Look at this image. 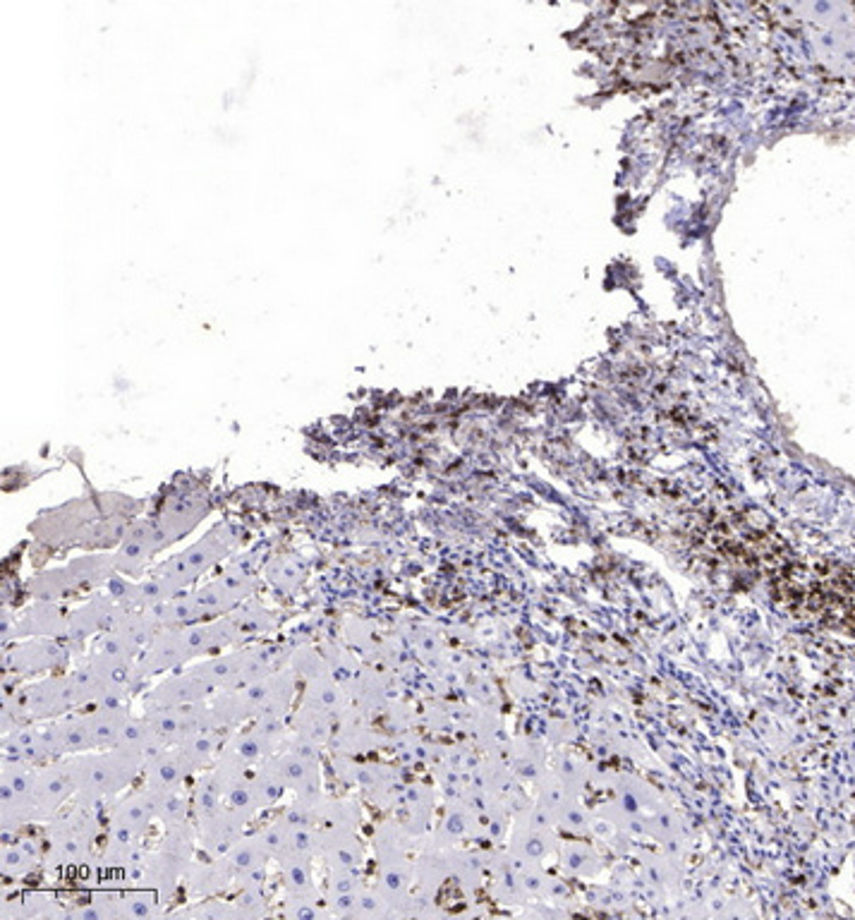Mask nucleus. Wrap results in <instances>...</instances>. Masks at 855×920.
Segmentation results:
<instances>
[{
	"label": "nucleus",
	"mask_w": 855,
	"mask_h": 920,
	"mask_svg": "<svg viewBox=\"0 0 855 920\" xmlns=\"http://www.w3.org/2000/svg\"><path fill=\"white\" fill-rule=\"evenodd\" d=\"M290 669L295 671L297 679L305 681V683L312 681L314 676H319V674H324V671H329V667H326L324 655H321V652H317V650H309V647H302V650L290 652Z\"/></svg>",
	"instance_id": "7c9ffc66"
},
{
	"label": "nucleus",
	"mask_w": 855,
	"mask_h": 920,
	"mask_svg": "<svg viewBox=\"0 0 855 920\" xmlns=\"http://www.w3.org/2000/svg\"><path fill=\"white\" fill-rule=\"evenodd\" d=\"M281 868L285 897L290 899H319L317 887L312 877V858L297 856V853H285L278 858Z\"/></svg>",
	"instance_id": "2eb2a0df"
},
{
	"label": "nucleus",
	"mask_w": 855,
	"mask_h": 920,
	"mask_svg": "<svg viewBox=\"0 0 855 920\" xmlns=\"http://www.w3.org/2000/svg\"><path fill=\"white\" fill-rule=\"evenodd\" d=\"M190 805L187 798L178 791H171V794H163L161 798V810H159V822L163 825H180V822H187V813H190Z\"/></svg>",
	"instance_id": "c9c22d12"
},
{
	"label": "nucleus",
	"mask_w": 855,
	"mask_h": 920,
	"mask_svg": "<svg viewBox=\"0 0 855 920\" xmlns=\"http://www.w3.org/2000/svg\"><path fill=\"white\" fill-rule=\"evenodd\" d=\"M321 849L319 856L329 863V868L357 870L362 863V844L355 829L345 827H319Z\"/></svg>",
	"instance_id": "f8f14e48"
},
{
	"label": "nucleus",
	"mask_w": 855,
	"mask_h": 920,
	"mask_svg": "<svg viewBox=\"0 0 855 920\" xmlns=\"http://www.w3.org/2000/svg\"><path fill=\"white\" fill-rule=\"evenodd\" d=\"M283 916L285 918H295V920H317V918L331 916V913H329V909H326L324 899H290V897H285Z\"/></svg>",
	"instance_id": "f704fd0d"
},
{
	"label": "nucleus",
	"mask_w": 855,
	"mask_h": 920,
	"mask_svg": "<svg viewBox=\"0 0 855 920\" xmlns=\"http://www.w3.org/2000/svg\"><path fill=\"white\" fill-rule=\"evenodd\" d=\"M192 662L190 650H187L183 628H163L151 643L144 647L137 659V676L139 679H151V676L163 674V671H178Z\"/></svg>",
	"instance_id": "20e7f679"
},
{
	"label": "nucleus",
	"mask_w": 855,
	"mask_h": 920,
	"mask_svg": "<svg viewBox=\"0 0 855 920\" xmlns=\"http://www.w3.org/2000/svg\"><path fill=\"white\" fill-rule=\"evenodd\" d=\"M190 774L192 772L187 770L178 748L173 746L147 762V767H144V786L161 791V794H171V791H178L185 784Z\"/></svg>",
	"instance_id": "ddd939ff"
},
{
	"label": "nucleus",
	"mask_w": 855,
	"mask_h": 920,
	"mask_svg": "<svg viewBox=\"0 0 855 920\" xmlns=\"http://www.w3.org/2000/svg\"><path fill=\"white\" fill-rule=\"evenodd\" d=\"M154 616L159 619L161 628H187L194 623H202V614H199L197 602H194L192 592H180L166 602L151 607Z\"/></svg>",
	"instance_id": "6ab92c4d"
},
{
	"label": "nucleus",
	"mask_w": 855,
	"mask_h": 920,
	"mask_svg": "<svg viewBox=\"0 0 855 920\" xmlns=\"http://www.w3.org/2000/svg\"><path fill=\"white\" fill-rule=\"evenodd\" d=\"M115 614V602L108 592H94L82 607L70 611V623L65 638L70 640V650H82V645L87 643L92 635H101L103 631L111 628ZM75 657V652H72Z\"/></svg>",
	"instance_id": "423d86ee"
},
{
	"label": "nucleus",
	"mask_w": 855,
	"mask_h": 920,
	"mask_svg": "<svg viewBox=\"0 0 855 920\" xmlns=\"http://www.w3.org/2000/svg\"><path fill=\"white\" fill-rule=\"evenodd\" d=\"M235 544H238V540H235V535L230 532L228 525H216L209 535L202 537L199 542H194L185 552H180V556H183L187 568L194 573V578L199 580L206 571H211L218 561L226 559L235 549Z\"/></svg>",
	"instance_id": "9d476101"
},
{
	"label": "nucleus",
	"mask_w": 855,
	"mask_h": 920,
	"mask_svg": "<svg viewBox=\"0 0 855 920\" xmlns=\"http://www.w3.org/2000/svg\"><path fill=\"white\" fill-rule=\"evenodd\" d=\"M360 877L357 870L348 868H331L329 885H326V894H345V892H360Z\"/></svg>",
	"instance_id": "4c0bfd02"
},
{
	"label": "nucleus",
	"mask_w": 855,
	"mask_h": 920,
	"mask_svg": "<svg viewBox=\"0 0 855 920\" xmlns=\"http://www.w3.org/2000/svg\"><path fill=\"white\" fill-rule=\"evenodd\" d=\"M92 650H99L103 655L115 659H125V662H137L139 655H142V650H139L137 645H132L123 633L113 631V628H108V631H103L99 638H96V645Z\"/></svg>",
	"instance_id": "c756f323"
},
{
	"label": "nucleus",
	"mask_w": 855,
	"mask_h": 920,
	"mask_svg": "<svg viewBox=\"0 0 855 920\" xmlns=\"http://www.w3.org/2000/svg\"><path fill=\"white\" fill-rule=\"evenodd\" d=\"M218 743H221V731H204V734H197L187 741L180 743L178 753L183 762L187 765L190 772H199L209 765L214 753L218 750Z\"/></svg>",
	"instance_id": "393cba45"
},
{
	"label": "nucleus",
	"mask_w": 855,
	"mask_h": 920,
	"mask_svg": "<svg viewBox=\"0 0 855 920\" xmlns=\"http://www.w3.org/2000/svg\"><path fill=\"white\" fill-rule=\"evenodd\" d=\"M381 913H386L384 899H381L379 894L369 892V889H360V892H357V906L350 918H374L381 916Z\"/></svg>",
	"instance_id": "ea45409f"
},
{
	"label": "nucleus",
	"mask_w": 855,
	"mask_h": 920,
	"mask_svg": "<svg viewBox=\"0 0 855 920\" xmlns=\"http://www.w3.org/2000/svg\"><path fill=\"white\" fill-rule=\"evenodd\" d=\"M321 655H324L326 667H329V671L333 674V679L341 683V686H345V683H355V679H357V662L353 659V655H350V652L338 650L336 645H326Z\"/></svg>",
	"instance_id": "2f4dec72"
},
{
	"label": "nucleus",
	"mask_w": 855,
	"mask_h": 920,
	"mask_svg": "<svg viewBox=\"0 0 855 920\" xmlns=\"http://www.w3.org/2000/svg\"><path fill=\"white\" fill-rule=\"evenodd\" d=\"M72 659L70 645H60L58 638H27L12 645L3 655V671L15 676L58 674L68 669Z\"/></svg>",
	"instance_id": "f03ea898"
},
{
	"label": "nucleus",
	"mask_w": 855,
	"mask_h": 920,
	"mask_svg": "<svg viewBox=\"0 0 855 920\" xmlns=\"http://www.w3.org/2000/svg\"><path fill=\"white\" fill-rule=\"evenodd\" d=\"M230 619L235 621V626H238V631L242 633V638H245V643L247 640L257 638V635L276 631V626H278L274 611L266 609L264 604H259L254 597L247 599L245 604H240V607L230 614Z\"/></svg>",
	"instance_id": "aec40b11"
},
{
	"label": "nucleus",
	"mask_w": 855,
	"mask_h": 920,
	"mask_svg": "<svg viewBox=\"0 0 855 920\" xmlns=\"http://www.w3.org/2000/svg\"><path fill=\"white\" fill-rule=\"evenodd\" d=\"M223 858H226L230 873L235 875V880H238V875L247 873V870L257 868V865H266L271 861V856L264 851L262 841H259L257 834H252V837H240L233 846H230L228 853Z\"/></svg>",
	"instance_id": "4be33fe9"
},
{
	"label": "nucleus",
	"mask_w": 855,
	"mask_h": 920,
	"mask_svg": "<svg viewBox=\"0 0 855 920\" xmlns=\"http://www.w3.org/2000/svg\"><path fill=\"white\" fill-rule=\"evenodd\" d=\"M58 729H60V738H63V748L65 755H82V753H92L94 743L92 736H89L87 724H84L82 710H75L65 717L56 719Z\"/></svg>",
	"instance_id": "bb28decb"
},
{
	"label": "nucleus",
	"mask_w": 855,
	"mask_h": 920,
	"mask_svg": "<svg viewBox=\"0 0 855 920\" xmlns=\"http://www.w3.org/2000/svg\"><path fill=\"white\" fill-rule=\"evenodd\" d=\"M302 705L314 707V710L336 717L338 710H341V705H343V686L333 679L331 671H324V674L314 676L312 681L305 683Z\"/></svg>",
	"instance_id": "a211bd4d"
},
{
	"label": "nucleus",
	"mask_w": 855,
	"mask_h": 920,
	"mask_svg": "<svg viewBox=\"0 0 855 920\" xmlns=\"http://www.w3.org/2000/svg\"><path fill=\"white\" fill-rule=\"evenodd\" d=\"M319 849H321V829L319 827L290 829L288 851H285V853H297V856L317 858ZM285 853H283V856H285Z\"/></svg>",
	"instance_id": "72a5a7b5"
},
{
	"label": "nucleus",
	"mask_w": 855,
	"mask_h": 920,
	"mask_svg": "<svg viewBox=\"0 0 855 920\" xmlns=\"http://www.w3.org/2000/svg\"><path fill=\"white\" fill-rule=\"evenodd\" d=\"M36 863H39V849L32 846V841H22V844H3V853H0V870H3L5 880H22V877L32 875Z\"/></svg>",
	"instance_id": "5701e85b"
},
{
	"label": "nucleus",
	"mask_w": 855,
	"mask_h": 920,
	"mask_svg": "<svg viewBox=\"0 0 855 920\" xmlns=\"http://www.w3.org/2000/svg\"><path fill=\"white\" fill-rule=\"evenodd\" d=\"M84 724H87L89 736H92L94 750L115 748L123 738L125 726L130 724V710L127 705L115 707H87L82 710Z\"/></svg>",
	"instance_id": "9b49d317"
},
{
	"label": "nucleus",
	"mask_w": 855,
	"mask_h": 920,
	"mask_svg": "<svg viewBox=\"0 0 855 920\" xmlns=\"http://www.w3.org/2000/svg\"><path fill=\"white\" fill-rule=\"evenodd\" d=\"M70 623V611L60 602L36 599L29 609L22 611L20 619L12 626V640L27 638H65Z\"/></svg>",
	"instance_id": "6e6552de"
},
{
	"label": "nucleus",
	"mask_w": 855,
	"mask_h": 920,
	"mask_svg": "<svg viewBox=\"0 0 855 920\" xmlns=\"http://www.w3.org/2000/svg\"><path fill=\"white\" fill-rule=\"evenodd\" d=\"M221 803H223V789H221V784H218L214 770L202 774V777L197 779V784H194V791H192V813H194V820H197V825L199 822L209 820V817H214L218 810L223 808Z\"/></svg>",
	"instance_id": "b1692460"
},
{
	"label": "nucleus",
	"mask_w": 855,
	"mask_h": 920,
	"mask_svg": "<svg viewBox=\"0 0 855 920\" xmlns=\"http://www.w3.org/2000/svg\"><path fill=\"white\" fill-rule=\"evenodd\" d=\"M192 597H194V602H197V609H199V614H202L204 621L221 619V616L233 614L240 604H245V602H240V599L235 597L233 592H230L218 578L199 585L197 590H192Z\"/></svg>",
	"instance_id": "f3484780"
},
{
	"label": "nucleus",
	"mask_w": 855,
	"mask_h": 920,
	"mask_svg": "<svg viewBox=\"0 0 855 920\" xmlns=\"http://www.w3.org/2000/svg\"><path fill=\"white\" fill-rule=\"evenodd\" d=\"M238 887L240 889H259V892H264V887H266V865H257V868H252V870H247V873H242L238 875Z\"/></svg>",
	"instance_id": "a19ab883"
},
{
	"label": "nucleus",
	"mask_w": 855,
	"mask_h": 920,
	"mask_svg": "<svg viewBox=\"0 0 855 920\" xmlns=\"http://www.w3.org/2000/svg\"><path fill=\"white\" fill-rule=\"evenodd\" d=\"M247 822H250V817L228 808V805L218 810L214 817H209V820L199 822V841H202L204 851L211 858L226 856L230 846L242 837V829H245Z\"/></svg>",
	"instance_id": "1a4fd4ad"
},
{
	"label": "nucleus",
	"mask_w": 855,
	"mask_h": 920,
	"mask_svg": "<svg viewBox=\"0 0 855 920\" xmlns=\"http://www.w3.org/2000/svg\"><path fill=\"white\" fill-rule=\"evenodd\" d=\"M187 889L192 897H216V894L226 892L230 882H235V875L230 873L226 858H214L211 863H192L185 873Z\"/></svg>",
	"instance_id": "4468645a"
},
{
	"label": "nucleus",
	"mask_w": 855,
	"mask_h": 920,
	"mask_svg": "<svg viewBox=\"0 0 855 920\" xmlns=\"http://www.w3.org/2000/svg\"><path fill=\"white\" fill-rule=\"evenodd\" d=\"M297 681L300 679L293 669H278L266 679L242 688L247 705L252 707V717H285L293 705Z\"/></svg>",
	"instance_id": "7ed1b4c3"
},
{
	"label": "nucleus",
	"mask_w": 855,
	"mask_h": 920,
	"mask_svg": "<svg viewBox=\"0 0 855 920\" xmlns=\"http://www.w3.org/2000/svg\"><path fill=\"white\" fill-rule=\"evenodd\" d=\"M187 916H197V918H211V920H221V918H242L238 906L235 904H223V901H214V899H204L197 901L190 911H185Z\"/></svg>",
	"instance_id": "e433bc0d"
},
{
	"label": "nucleus",
	"mask_w": 855,
	"mask_h": 920,
	"mask_svg": "<svg viewBox=\"0 0 855 920\" xmlns=\"http://www.w3.org/2000/svg\"><path fill=\"white\" fill-rule=\"evenodd\" d=\"M233 904L238 906L242 918H257L266 913L264 892H259V889H240L238 899H235Z\"/></svg>",
	"instance_id": "58836bf2"
},
{
	"label": "nucleus",
	"mask_w": 855,
	"mask_h": 920,
	"mask_svg": "<svg viewBox=\"0 0 855 920\" xmlns=\"http://www.w3.org/2000/svg\"><path fill=\"white\" fill-rule=\"evenodd\" d=\"M80 585H77L75 573H72L70 564L60 566V568H51V571H44L39 575H34L29 580V595L34 599H44V602H63L72 595H77Z\"/></svg>",
	"instance_id": "dca6fc26"
},
{
	"label": "nucleus",
	"mask_w": 855,
	"mask_h": 920,
	"mask_svg": "<svg viewBox=\"0 0 855 920\" xmlns=\"http://www.w3.org/2000/svg\"><path fill=\"white\" fill-rule=\"evenodd\" d=\"M360 822V808L353 801H321L319 803V825L321 827H345L355 829Z\"/></svg>",
	"instance_id": "c85d7f7f"
},
{
	"label": "nucleus",
	"mask_w": 855,
	"mask_h": 920,
	"mask_svg": "<svg viewBox=\"0 0 855 920\" xmlns=\"http://www.w3.org/2000/svg\"><path fill=\"white\" fill-rule=\"evenodd\" d=\"M20 705L27 722H51L77 710V695L70 674L58 671L20 690Z\"/></svg>",
	"instance_id": "f257e3e1"
},
{
	"label": "nucleus",
	"mask_w": 855,
	"mask_h": 920,
	"mask_svg": "<svg viewBox=\"0 0 855 920\" xmlns=\"http://www.w3.org/2000/svg\"><path fill=\"white\" fill-rule=\"evenodd\" d=\"M216 690L209 683L199 679L197 674H192L190 669L173 671L168 679H163L159 686L151 688L144 695V707H183L194 705V702H206L214 695Z\"/></svg>",
	"instance_id": "0eeeda50"
},
{
	"label": "nucleus",
	"mask_w": 855,
	"mask_h": 920,
	"mask_svg": "<svg viewBox=\"0 0 855 920\" xmlns=\"http://www.w3.org/2000/svg\"><path fill=\"white\" fill-rule=\"evenodd\" d=\"M266 578L271 580L276 590L285 592V595H293L302 583V571L295 564H290V561L276 559L266 566Z\"/></svg>",
	"instance_id": "473e14b6"
},
{
	"label": "nucleus",
	"mask_w": 855,
	"mask_h": 920,
	"mask_svg": "<svg viewBox=\"0 0 855 920\" xmlns=\"http://www.w3.org/2000/svg\"><path fill=\"white\" fill-rule=\"evenodd\" d=\"M75 794L77 784L68 758L48 762V765L36 770L34 798L36 803H39L41 820H51L53 815H58L60 808H63L70 798H75Z\"/></svg>",
	"instance_id": "39448f33"
},
{
	"label": "nucleus",
	"mask_w": 855,
	"mask_h": 920,
	"mask_svg": "<svg viewBox=\"0 0 855 920\" xmlns=\"http://www.w3.org/2000/svg\"><path fill=\"white\" fill-rule=\"evenodd\" d=\"M331 714L314 710V707L300 705V710L295 712L293 717V729L295 734L309 738L314 743H326L333 734V724H331Z\"/></svg>",
	"instance_id": "cd10ccee"
},
{
	"label": "nucleus",
	"mask_w": 855,
	"mask_h": 920,
	"mask_svg": "<svg viewBox=\"0 0 855 920\" xmlns=\"http://www.w3.org/2000/svg\"><path fill=\"white\" fill-rule=\"evenodd\" d=\"M226 748L230 750V753L238 755V758L250 762V765L271 758V755H276V750H278L276 743L266 741V738L259 734L257 729H254V726H250V729H245V731H238V734H235L226 743Z\"/></svg>",
	"instance_id": "a878e982"
},
{
	"label": "nucleus",
	"mask_w": 855,
	"mask_h": 920,
	"mask_svg": "<svg viewBox=\"0 0 855 920\" xmlns=\"http://www.w3.org/2000/svg\"><path fill=\"white\" fill-rule=\"evenodd\" d=\"M163 897L156 889L135 885L120 892V918H159Z\"/></svg>",
	"instance_id": "412c9836"
}]
</instances>
